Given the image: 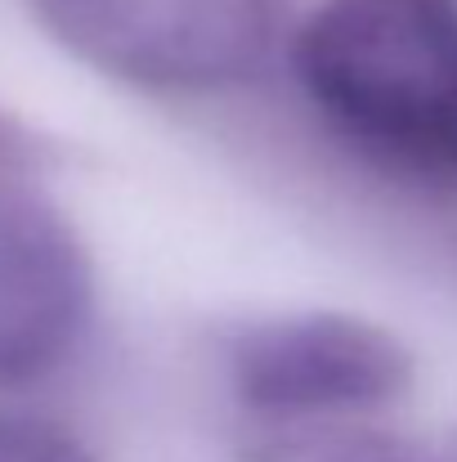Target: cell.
Wrapping results in <instances>:
<instances>
[{
    "mask_svg": "<svg viewBox=\"0 0 457 462\" xmlns=\"http://www.w3.org/2000/svg\"><path fill=\"white\" fill-rule=\"evenodd\" d=\"M292 63L350 144L413 180L457 184V0H327Z\"/></svg>",
    "mask_w": 457,
    "mask_h": 462,
    "instance_id": "cell-1",
    "label": "cell"
},
{
    "mask_svg": "<svg viewBox=\"0 0 457 462\" xmlns=\"http://www.w3.org/2000/svg\"><path fill=\"white\" fill-rule=\"evenodd\" d=\"M81 63L144 90H220L251 77L283 23V0H32Z\"/></svg>",
    "mask_w": 457,
    "mask_h": 462,
    "instance_id": "cell-2",
    "label": "cell"
},
{
    "mask_svg": "<svg viewBox=\"0 0 457 462\" xmlns=\"http://www.w3.org/2000/svg\"><path fill=\"white\" fill-rule=\"evenodd\" d=\"M413 382L404 341L354 314L251 323L229 346V386L260 418H327L390 404Z\"/></svg>",
    "mask_w": 457,
    "mask_h": 462,
    "instance_id": "cell-3",
    "label": "cell"
},
{
    "mask_svg": "<svg viewBox=\"0 0 457 462\" xmlns=\"http://www.w3.org/2000/svg\"><path fill=\"white\" fill-rule=\"evenodd\" d=\"M90 323V261L68 220L0 184V386L54 373Z\"/></svg>",
    "mask_w": 457,
    "mask_h": 462,
    "instance_id": "cell-4",
    "label": "cell"
},
{
    "mask_svg": "<svg viewBox=\"0 0 457 462\" xmlns=\"http://www.w3.org/2000/svg\"><path fill=\"white\" fill-rule=\"evenodd\" d=\"M0 462H95L68 431L32 422V418H0Z\"/></svg>",
    "mask_w": 457,
    "mask_h": 462,
    "instance_id": "cell-5",
    "label": "cell"
},
{
    "mask_svg": "<svg viewBox=\"0 0 457 462\" xmlns=\"http://www.w3.org/2000/svg\"><path fill=\"white\" fill-rule=\"evenodd\" d=\"M336 462H422V458H408V454H395V449H354V454H345Z\"/></svg>",
    "mask_w": 457,
    "mask_h": 462,
    "instance_id": "cell-6",
    "label": "cell"
}]
</instances>
